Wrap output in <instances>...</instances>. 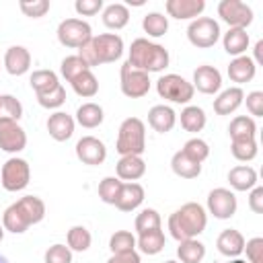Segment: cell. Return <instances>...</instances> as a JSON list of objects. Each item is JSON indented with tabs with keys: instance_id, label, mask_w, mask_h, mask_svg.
<instances>
[{
	"instance_id": "6da1fadb",
	"label": "cell",
	"mask_w": 263,
	"mask_h": 263,
	"mask_svg": "<svg viewBox=\"0 0 263 263\" xmlns=\"http://www.w3.org/2000/svg\"><path fill=\"white\" fill-rule=\"evenodd\" d=\"M43 218H45V201L37 195H25L4 210L2 226L12 234H23L27 232L29 226L39 224Z\"/></svg>"
},
{
	"instance_id": "7a4b0ae2",
	"label": "cell",
	"mask_w": 263,
	"mask_h": 263,
	"mask_svg": "<svg viewBox=\"0 0 263 263\" xmlns=\"http://www.w3.org/2000/svg\"><path fill=\"white\" fill-rule=\"evenodd\" d=\"M205 226H208V212L197 201H187L168 216V232L177 242L187 238H197L205 230Z\"/></svg>"
},
{
	"instance_id": "3957f363",
	"label": "cell",
	"mask_w": 263,
	"mask_h": 263,
	"mask_svg": "<svg viewBox=\"0 0 263 263\" xmlns=\"http://www.w3.org/2000/svg\"><path fill=\"white\" fill-rule=\"evenodd\" d=\"M123 39L117 33H101L92 35V39L78 49V55L88 68H95L101 64L117 62L123 55Z\"/></svg>"
},
{
	"instance_id": "277c9868",
	"label": "cell",
	"mask_w": 263,
	"mask_h": 263,
	"mask_svg": "<svg viewBox=\"0 0 263 263\" xmlns=\"http://www.w3.org/2000/svg\"><path fill=\"white\" fill-rule=\"evenodd\" d=\"M127 62L136 70H142V72L150 74V72H162L168 66L171 58H168V51L164 49V45L154 43L146 37H138L129 45Z\"/></svg>"
},
{
	"instance_id": "5b68a950",
	"label": "cell",
	"mask_w": 263,
	"mask_h": 263,
	"mask_svg": "<svg viewBox=\"0 0 263 263\" xmlns=\"http://www.w3.org/2000/svg\"><path fill=\"white\" fill-rule=\"evenodd\" d=\"M115 150L121 156H142L146 150V125L140 117H127L117 132Z\"/></svg>"
},
{
	"instance_id": "8992f818",
	"label": "cell",
	"mask_w": 263,
	"mask_h": 263,
	"mask_svg": "<svg viewBox=\"0 0 263 263\" xmlns=\"http://www.w3.org/2000/svg\"><path fill=\"white\" fill-rule=\"evenodd\" d=\"M156 92L164 101H171L177 105H187L193 99L195 88L191 82H187L179 74H164L156 80Z\"/></svg>"
},
{
	"instance_id": "52a82bcc",
	"label": "cell",
	"mask_w": 263,
	"mask_h": 263,
	"mask_svg": "<svg viewBox=\"0 0 263 263\" xmlns=\"http://www.w3.org/2000/svg\"><path fill=\"white\" fill-rule=\"evenodd\" d=\"M31 181V166L25 158H18V156H12L8 158L4 164H2V171H0V185L10 191V193H16V191H23Z\"/></svg>"
},
{
	"instance_id": "ba28073f",
	"label": "cell",
	"mask_w": 263,
	"mask_h": 263,
	"mask_svg": "<svg viewBox=\"0 0 263 263\" xmlns=\"http://www.w3.org/2000/svg\"><path fill=\"white\" fill-rule=\"evenodd\" d=\"M220 25L218 21H214L212 16H197L189 23L187 27V39L191 45L199 47V49H208L214 47L220 39Z\"/></svg>"
},
{
	"instance_id": "9c48e42d",
	"label": "cell",
	"mask_w": 263,
	"mask_h": 263,
	"mask_svg": "<svg viewBox=\"0 0 263 263\" xmlns=\"http://www.w3.org/2000/svg\"><path fill=\"white\" fill-rule=\"evenodd\" d=\"M92 39V29L86 21L82 18H64L58 25V41L64 47L80 49L84 43Z\"/></svg>"
},
{
	"instance_id": "30bf717a",
	"label": "cell",
	"mask_w": 263,
	"mask_h": 263,
	"mask_svg": "<svg viewBox=\"0 0 263 263\" xmlns=\"http://www.w3.org/2000/svg\"><path fill=\"white\" fill-rule=\"evenodd\" d=\"M119 86H121V92L125 97L142 99L150 90V74L136 70L134 66H129V62H125L121 66V72H119Z\"/></svg>"
},
{
	"instance_id": "8fae6325",
	"label": "cell",
	"mask_w": 263,
	"mask_h": 263,
	"mask_svg": "<svg viewBox=\"0 0 263 263\" xmlns=\"http://www.w3.org/2000/svg\"><path fill=\"white\" fill-rule=\"evenodd\" d=\"M218 16L228 29H247L253 23V8L240 0H222L218 4Z\"/></svg>"
},
{
	"instance_id": "7c38bea8",
	"label": "cell",
	"mask_w": 263,
	"mask_h": 263,
	"mask_svg": "<svg viewBox=\"0 0 263 263\" xmlns=\"http://www.w3.org/2000/svg\"><path fill=\"white\" fill-rule=\"evenodd\" d=\"M238 201L234 191L226 189V187H216L208 193V212L218 218V220H228L236 214Z\"/></svg>"
},
{
	"instance_id": "4fadbf2b",
	"label": "cell",
	"mask_w": 263,
	"mask_h": 263,
	"mask_svg": "<svg viewBox=\"0 0 263 263\" xmlns=\"http://www.w3.org/2000/svg\"><path fill=\"white\" fill-rule=\"evenodd\" d=\"M25 146H27V134L18 125V121L0 117V150L16 154L25 150Z\"/></svg>"
},
{
	"instance_id": "5bb4252c",
	"label": "cell",
	"mask_w": 263,
	"mask_h": 263,
	"mask_svg": "<svg viewBox=\"0 0 263 263\" xmlns=\"http://www.w3.org/2000/svg\"><path fill=\"white\" fill-rule=\"evenodd\" d=\"M76 158L82 162V164H90V166H97V164H103L105 158H107V148L105 144L95 138V136H82L78 142H76Z\"/></svg>"
},
{
	"instance_id": "9a60e30c",
	"label": "cell",
	"mask_w": 263,
	"mask_h": 263,
	"mask_svg": "<svg viewBox=\"0 0 263 263\" xmlns=\"http://www.w3.org/2000/svg\"><path fill=\"white\" fill-rule=\"evenodd\" d=\"M193 88H197L203 95H216L222 88V74L216 66H197L193 72Z\"/></svg>"
},
{
	"instance_id": "2e32d148",
	"label": "cell",
	"mask_w": 263,
	"mask_h": 263,
	"mask_svg": "<svg viewBox=\"0 0 263 263\" xmlns=\"http://www.w3.org/2000/svg\"><path fill=\"white\" fill-rule=\"evenodd\" d=\"M166 14L177 21H193L205 10V0H166Z\"/></svg>"
},
{
	"instance_id": "e0dca14e",
	"label": "cell",
	"mask_w": 263,
	"mask_h": 263,
	"mask_svg": "<svg viewBox=\"0 0 263 263\" xmlns=\"http://www.w3.org/2000/svg\"><path fill=\"white\" fill-rule=\"evenodd\" d=\"M4 68L10 76H23L31 68V51L23 45H12L4 53Z\"/></svg>"
},
{
	"instance_id": "ac0fdd59",
	"label": "cell",
	"mask_w": 263,
	"mask_h": 263,
	"mask_svg": "<svg viewBox=\"0 0 263 263\" xmlns=\"http://www.w3.org/2000/svg\"><path fill=\"white\" fill-rule=\"evenodd\" d=\"M216 247H218L220 255H224L228 259H236L245 253V236L236 228H226L218 234Z\"/></svg>"
},
{
	"instance_id": "d6986e66",
	"label": "cell",
	"mask_w": 263,
	"mask_h": 263,
	"mask_svg": "<svg viewBox=\"0 0 263 263\" xmlns=\"http://www.w3.org/2000/svg\"><path fill=\"white\" fill-rule=\"evenodd\" d=\"M47 132L49 136L55 140V142H66L72 138L74 134V127H76V121L72 115L64 113V111H55L47 117Z\"/></svg>"
},
{
	"instance_id": "ffe728a7",
	"label": "cell",
	"mask_w": 263,
	"mask_h": 263,
	"mask_svg": "<svg viewBox=\"0 0 263 263\" xmlns=\"http://www.w3.org/2000/svg\"><path fill=\"white\" fill-rule=\"evenodd\" d=\"M115 173L119 181H127V183H136L138 179H142L146 175V162L142 156H121L115 164Z\"/></svg>"
},
{
	"instance_id": "44dd1931",
	"label": "cell",
	"mask_w": 263,
	"mask_h": 263,
	"mask_svg": "<svg viewBox=\"0 0 263 263\" xmlns=\"http://www.w3.org/2000/svg\"><path fill=\"white\" fill-rule=\"evenodd\" d=\"M175 123H177V113L168 105H154L148 111V125L158 134L171 132L175 127Z\"/></svg>"
},
{
	"instance_id": "7402d4cb",
	"label": "cell",
	"mask_w": 263,
	"mask_h": 263,
	"mask_svg": "<svg viewBox=\"0 0 263 263\" xmlns=\"http://www.w3.org/2000/svg\"><path fill=\"white\" fill-rule=\"evenodd\" d=\"M242 101H245V90L240 86H230L214 99V111L218 115H230L242 105Z\"/></svg>"
},
{
	"instance_id": "603a6c76",
	"label": "cell",
	"mask_w": 263,
	"mask_h": 263,
	"mask_svg": "<svg viewBox=\"0 0 263 263\" xmlns=\"http://www.w3.org/2000/svg\"><path fill=\"white\" fill-rule=\"evenodd\" d=\"M144 187L140 183H123L121 185V191H119V197L115 201V208L121 210V212H134L142 205L144 201Z\"/></svg>"
},
{
	"instance_id": "cb8c5ba5",
	"label": "cell",
	"mask_w": 263,
	"mask_h": 263,
	"mask_svg": "<svg viewBox=\"0 0 263 263\" xmlns=\"http://www.w3.org/2000/svg\"><path fill=\"white\" fill-rule=\"evenodd\" d=\"M257 74V66L251 55H238L228 64V78L236 84L251 82Z\"/></svg>"
},
{
	"instance_id": "d4e9b609",
	"label": "cell",
	"mask_w": 263,
	"mask_h": 263,
	"mask_svg": "<svg viewBox=\"0 0 263 263\" xmlns=\"http://www.w3.org/2000/svg\"><path fill=\"white\" fill-rule=\"evenodd\" d=\"M228 183L234 191H251L259 183V177H257V171L253 166L238 164V166L228 171Z\"/></svg>"
},
{
	"instance_id": "484cf974",
	"label": "cell",
	"mask_w": 263,
	"mask_h": 263,
	"mask_svg": "<svg viewBox=\"0 0 263 263\" xmlns=\"http://www.w3.org/2000/svg\"><path fill=\"white\" fill-rule=\"evenodd\" d=\"M249 33L247 29H228L222 37V45H224V51L238 58V55H245V51L249 49Z\"/></svg>"
},
{
	"instance_id": "4316f807",
	"label": "cell",
	"mask_w": 263,
	"mask_h": 263,
	"mask_svg": "<svg viewBox=\"0 0 263 263\" xmlns=\"http://www.w3.org/2000/svg\"><path fill=\"white\" fill-rule=\"evenodd\" d=\"M129 23V8L121 2L107 4L103 8V25L111 31H119Z\"/></svg>"
},
{
	"instance_id": "83f0119b",
	"label": "cell",
	"mask_w": 263,
	"mask_h": 263,
	"mask_svg": "<svg viewBox=\"0 0 263 263\" xmlns=\"http://www.w3.org/2000/svg\"><path fill=\"white\" fill-rule=\"evenodd\" d=\"M171 168L181 179H197L201 175V164L191 160L183 150H177L171 158Z\"/></svg>"
},
{
	"instance_id": "f1b7e54d",
	"label": "cell",
	"mask_w": 263,
	"mask_h": 263,
	"mask_svg": "<svg viewBox=\"0 0 263 263\" xmlns=\"http://www.w3.org/2000/svg\"><path fill=\"white\" fill-rule=\"evenodd\" d=\"M164 245H166V238L160 228L142 232L136 238V249H140V253H144V255H158L164 249Z\"/></svg>"
},
{
	"instance_id": "f546056e",
	"label": "cell",
	"mask_w": 263,
	"mask_h": 263,
	"mask_svg": "<svg viewBox=\"0 0 263 263\" xmlns=\"http://www.w3.org/2000/svg\"><path fill=\"white\" fill-rule=\"evenodd\" d=\"M105 119V113H103V107L97 105V103H82L78 109H76V123H80L82 127L86 129H95L103 123Z\"/></svg>"
},
{
	"instance_id": "4dcf8cb0",
	"label": "cell",
	"mask_w": 263,
	"mask_h": 263,
	"mask_svg": "<svg viewBox=\"0 0 263 263\" xmlns=\"http://www.w3.org/2000/svg\"><path fill=\"white\" fill-rule=\"evenodd\" d=\"M179 121H181V127L185 132H191V134H197L205 127V111L197 105H187L181 115H179Z\"/></svg>"
},
{
	"instance_id": "1f68e13d",
	"label": "cell",
	"mask_w": 263,
	"mask_h": 263,
	"mask_svg": "<svg viewBox=\"0 0 263 263\" xmlns=\"http://www.w3.org/2000/svg\"><path fill=\"white\" fill-rule=\"evenodd\" d=\"M177 257L181 263H201V259L205 257V245L197 238L181 240L177 247Z\"/></svg>"
},
{
	"instance_id": "d6a6232c",
	"label": "cell",
	"mask_w": 263,
	"mask_h": 263,
	"mask_svg": "<svg viewBox=\"0 0 263 263\" xmlns=\"http://www.w3.org/2000/svg\"><path fill=\"white\" fill-rule=\"evenodd\" d=\"M66 242H68V249L74 253H84L90 249V242H92V234L86 226H72L66 234Z\"/></svg>"
},
{
	"instance_id": "836d02e7",
	"label": "cell",
	"mask_w": 263,
	"mask_h": 263,
	"mask_svg": "<svg viewBox=\"0 0 263 263\" xmlns=\"http://www.w3.org/2000/svg\"><path fill=\"white\" fill-rule=\"evenodd\" d=\"M29 82H31V88L35 90V95H45L60 84V78L53 70H35L31 74Z\"/></svg>"
},
{
	"instance_id": "e575fe53",
	"label": "cell",
	"mask_w": 263,
	"mask_h": 263,
	"mask_svg": "<svg viewBox=\"0 0 263 263\" xmlns=\"http://www.w3.org/2000/svg\"><path fill=\"white\" fill-rule=\"evenodd\" d=\"M70 84H72L74 92H76L78 97H84V99H90V97H95V95L99 92V80H97V76L92 74V70H84V72L78 74Z\"/></svg>"
},
{
	"instance_id": "d590c367",
	"label": "cell",
	"mask_w": 263,
	"mask_h": 263,
	"mask_svg": "<svg viewBox=\"0 0 263 263\" xmlns=\"http://www.w3.org/2000/svg\"><path fill=\"white\" fill-rule=\"evenodd\" d=\"M228 134L230 140H238V138H255L257 136V123L253 117L249 115H236L230 125H228Z\"/></svg>"
},
{
	"instance_id": "8d00e7d4",
	"label": "cell",
	"mask_w": 263,
	"mask_h": 263,
	"mask_svg": "<svg viewBox=\"0 0 263 263\" xmlns=\"http://www.w3.org/2000/svg\"><path fill=\"white\" fill-rule=\"evenodd\" d=\"M142 29L144 33H148V37H162L168 31V16H164L162 12H148L142 18Z\"/></svg>"
},
{
	"instance_id": "74e56055",
	"label": "cell",
	"mask_w": 263,
	"mask_h": 263,
	"mask_svg": "<svg viewBox=\"0 0 263 263\" xmlns=\"http://www.w3.org/2000/svg\"><path fill=\"white\" fill-rule=\"evenodd\" d=\"M230 152L236 160L240 162H249L257 156L259 148H257V140L255 138H238L230 142Z\"/></svg>"
},
{
	"instance_id": "f35d334b",
	"label": "cell",
	"mask_w": 263,
	"mask_h": 263,
	"mask_svg": "<svg viewBox=\"0 0 263 263\" xmlns=\"http://www.w3.org/2000/svg\"><path fill=\"white\" fill-rule=\"evenodd\" d=\"M109 249H111V255L132 253L136 251V236L129 230H117L109 238Z\"/></svg>"
},
{
	"instance_id": "ab89813d",
	"label": "cell",
	"mask_w": 263,
	"mask_h": 263,
	"mask_svg": "<svg viewBox=\"0 0 263 263\" xmlns=\"http://www.w3.org/2000/svg\"><path fill=\"white\" fill-rule=\"evenodd\" d=\"M121 185L123 181H119L117 177H105L101 183H99V197L109 203V205H115L117 197H119V191H121Z\"/></svg>"
},
{
	"instance_id": "60d3db41",
	"label": "cell",
	"mask_w": 263,
	"mask_h": 263,
	"mask_svg": "<svg viewBox=\"0 0 263 263\" xmlns=\"http://www.w3.org/2000/svg\"><path fill=\"white\" fill-rule=\"evenodd\" d=\"M134 226H136V232L138 234L148 232V230H156V228H160V214L154 208H146V210H142L136 216Z\"/></svg>"
},
{
	"instance_id": "b9f144b4",
	"label": "cell",
	"mask_w": 263,
	"mask_h": 263,
	"mask_svg": "<svg viewBox=\"0 0 263 263\" xmlns=\"http://www.w3.org/2000/svg\"><path fill=\"white\" fill-rule=\"evenodd\" d=\"M84 70H90L86 64H84V60L76 53V55H68V58H64L62 60V66H60V72H62V76L68 80V82H72L78 74H82Z\"/></svg>"
},
{
	"instance_id": "7bdbcfd3",
	"label": "cell",
	"mask_w": 263,
	"mask_h": 263,
	"mask_svg": "<svg viewBox=\"0 0 263 263\" xmlns=\"http://www.w3.org/2000/svg\"><path fill=\"white\" fill-rule=\"evenodd\" d=\"M181 150H183L191 160H195V162H199V164L210 156V146H208V142L201 140V138H191V140H187Z\"/></svg>"
},
{
	"instance_id": "ee69618b",
	"label": "cell",
	"mask_w": 263,
	"mask_h": 263,
	"mask_svg": "<svg viewBox=\"0 0 263 263\" xmlns=\"http://www.w3.org/2000/svg\"><path fill=\"white\" fill-rule=\"evenodd\" d=\"M0 117H8L18 121L23 117V105L12 95H0Z\"/></svg>"
},
{
	"instance_id": "f6af8a7d",
	"label": "cell",
	"mask_w": 263,
	"mask_h": 263,
	"mask_svg": "<svg viewBox=\"0 0 263 263\" xmlns=\"http://www.w3.org/2000/svg\"><path fill=\"white\" fill-rule=\"evenodd\" d=\"M37 103L43 109H60L66 103V88L62 84H58L53 90H49L45 95H37Z\"/></svg>"
},
{
	"instance_id": "bcb514c9",
	"label": "cell",
	"mask_w": 263,
	"mask_h": 263,
	"mask_svg": "<svg viewBox=\"0 0 263 263\" xmlns=\"http://www.w3.org/2000/svg\"><path fill=\"white\" fill-rule=\"evenodd\" d=\"M18 8L29 18H41L49 12V2L47 0H21Z\"/></svg>"
},
{
	"instance_id": "7dc6e473",
	"label": "cell",
	"mask_w": 263,
	"mask_h": 263,
	"mask_svg": "<svg viewBox=\"0 0 263 263\" xmlns=\"http://www.w3.org/2000/svg\"><path fill=\"white\" fill-rule=\"evenodd\" d=\"M45 263H72V251L66 245L55 242L45 251Z\"/></svg>"
},
{
	"instance_id": "c3c4849f",
	"label": "cell",
	"mask_w": 263,
	"mask_h": 263,
	"mask_svg": "<svg viewBox=\"0 0 263 263\" xmlns=\"http://www.w3.org/2000/svg\"><path fill=\"white\" fill-rule=\"evenodd\" d=\"M245 251H247L249 263H263V238L261 236H253L245 240Z\"/></svg>"
},
{
	"instance_id": "681fc988",
	"label": "cell",
	"mask_w": 263,
	"mask_h": 263,
	"mask_svg": "<svg viewBox=\"0 0 263 263\" xmlns=\"http://www.w3.org/2000/svg\"><path fill=\"white\" fill-rule=\"evenodd\" d=\"M103 8H105L103 0H76L74 2V10L80 16H92V14L101 12Z\"/></svg>"
},
{
	"instance_id": "f907efd6",
	"label": "cell",
	"mask_w": 263,
	"mask_h": 263,
	"mask_svg": "<svg viewBox=\"0 0 263 263\" xmlns=\"http://www.w3.org/2000/svg\"><path fill=\"white\" fill-rule=\"evenodd\" d=\"M242 103H247V111H249L253 117H263V92H261V90L249 92Z\"/></svg>"
},
{
	"instance_id": "816d5d0a",
	"label": "cell",
	"mask_w": 263,
	"mask_h": 263,
	"mask_svg": "<svg viewBox=\"0 0 263 263\" xmlns=\"http://www.w3.org/2000/svg\"><path fill=\"white\" fill-rule=\"evenodd\" d=\"M249 208H251L255 214H263V187L255 185V187L249 191Z\"/></svg>"
},
{
	"instance_id": "f5cc1de1",
	"label": "cell",
	"mask_w": 263,
	"mask_h": 263,
	"mask_svg": "<svg viewBox=\"0 0 263 263\" xmlns=\"http://www.w3.org/2000/svg\"><path fill=\"white\" fill-rule=\"evenodd\" d=\"M107 263H142L140 253L132 251V253H121V255H111L107 259Z\"/></svg>"
},
{
	"instance_id": "db71d44e",
	"label": "cell",
	"mask_w": 263,
	"mask_h": 263,
	"mask_svg": "<svg viewBox=\"0 0 263 263\" xmlns=\"http://www.w3.org/2000/svg\"><path fill=\"white\" fill-rule=\"evenodd\" d=\"M255 58H253V62H255V66H263V39H259L257 43H255Z\"/></svg>"
},
{
	"instance_id": "11a10c76",
	"label": "cell",
	"mask_w": 263,
	"mask_h": 263,
	"mask_svg": "<svg viewBox=\"0 0 263 263\" xmlns=\"http://www.w3.org/2000/svg\"><path fill=\"white\" fill-rule=\"evenodd\" d=\"M228 263H247L245 259H240V257H236V259H232V261H228Z\"/></svg>"
},
{
	"instance_id": "9f6ffc18",
	"label": "cell",
	"mask_w": 263,
	"mask_h": 263,
	"mask_svg": "<svg viewBox=\"0 0 263 263\" xmlns=\"http://www.w3.org/2000/svg\"><path fill=\"white\" fill-rule=\"evenodd\" d=\"M129 4H134V6H142V4H144V0H134V2H129Z\"/></svg>"
},
{
	"instance_id": "6f0895ef",
	"label": "cell",
	"mask_w": 263,
	"mask_h": 263,
	"mask_svg": "<svg viewBox=\"0 0 263 263\" xmlns=\"http://www.w3.org/2000/svg\"><path fill=\"white\" fill-rule=\"evenodd\" d=\"M4 232H6V230H4V226L0 224V242H2V238H4Z\"/></svg>"
},
{
	"instance_id": "680465c9",
	"label": "cell",
	"mask_w": 263,
	"mask_h": 263,
	"mask_svg": "<svg viewBox=\"0 0 263 263\" xmlns=\"http://www.w3.org/2000/svg\"><path fill=\"white\" fill-rule=\"evenodd\" d=\"M0 263H8V259H6V257H2V255H0Z\"/></svg>"
},
{
	"instance_id": "91938a15",
	"label": "cell",
	"mask_w": 263,
	"mask_h": 263,
	"mask_svg": "<svg viewBox=\"0 0 263 263\" xmlns=\"http://www.w3.org/2000/svg\"><path fill=\"white\" fill-rule=\"evenodd\" d=\"M164 263H179V261H173V259H171V261H164Z\"/></svg>"
}]
</instances>
